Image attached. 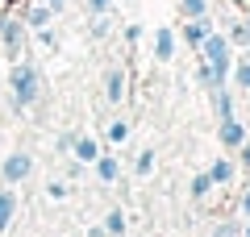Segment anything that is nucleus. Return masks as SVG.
Instances as JSON below:
<instances>
[{
    "label": "nucleus",
    "mask_w": 250,
    "mask_h": 237,
    "mask_svg": "<svg viewBox=\"0 0 250 237\" xmlns=\"http://www.w3.org/2000/svg\"><path fill=\"white\" fill-rule=\"evenodd\" d=\"M175 46H179V38L163 25L159 34H154V59H159V62H171V59H175Z\"/></svg>",
    "instance_id": "obj_8"
},
{
    "label": "nucleus",
    "mask_w": 250,
    "mask_h": 237,
    "mask_svg": "<svg viewBox=\"0 0 250 237\" xmlns=\"http://www.w3.org/2000/svg\"><path fill=\"white\" fill-rule=\"evenodd\" d=\"M46 4H50V9H54V13H59V9H62V4H67V0H46Z\"/></svg>",
    "instance_id": "obj_28"
},
{
    "label": "nucleus",
    "mask_w": 250,
    "mask_h": 237,
    "mask_svg": "<svg viewBox=\"0 0 250 237\" xmlns=\"http://www.w3.org/2000/svg\"><path fill=\"white\" fill-rule=\"evenodd\" d=\"M229 75H233V83H238L242 92H250V54L233 62V71H229Z\"/></svg>",
    "instance_id": "obj_16"
},
{
    "label": "nucleus",
    "mask_w": 250,
    "mask_h": 237,
    "mask_svg": "<svg viewBox=\"0 0 250 237\" xmlns=\"http://www.w3.org/2000/svg\"><path fill=\"white\" fill-rule=\"evenodd\" d=\"M13 217H17V192L4 183V187H0V233L13 225Z\"/></svg>",
    "instance_id": "obj_10"
},
{
    "label": "nucleus",
    "mask_w": 250,
    "mask_h": 237,
    "mask_svg": "<svg viewBox=\"0 0 250 237\" xmlns=\"http://www.w3.org/2000/svg\"><path fill=\"white\" fill-rule=\"evenodd\" d=\"M213 192V175H208V171H200V175H192V183H188V196H192V200H205V196Z\"/></svg>",
    "instance_id": "obj_13"
},
{
    "label": "nucleus",
    "mask_w": 250,
    "mask_h": 237,
    "mask_svg": "<svg viewBox=\"0 0 250 237\" xmlns=\"http://www.w3.org/2000/svg\"><path fill=\"white\" fill-rule=\"evenodd\" d=\"M196 83L208 92V96H213L217 88H225V79L217 75V71H213V62H205V59H200V67H196Z\"/></svg>",
    "instance_id": "obj_12"
},
{
    "label": "nucleus",
    "mask_w": 250,
    "mask_h": 237,
    "mask_svg": "<svg viewBox=\"0 0 250 237\" xmlns=\"http://www.w3.org/2000/svg\"><path fill=\"white\" fill-rule=\"evenodd\" d=\"M208 29H213V25H208V17H188V25H184V34H179V38H184V42L192 46V50H196V46L205 42V34H208Z\"/></svg>",
    "instance_id": "obj_9"
},
{
    "label": "nucleus",
    "mask_w": 250,
    "mask_h": 237,
    "mask_svg": "<svg viewBox=\"0 0 250 237\" xmlns=\"http://www.w3.org/2000/svg\"><path fill=\"white\" fill-rule=\"evenodd\" d=\"M21 21H25L29 29H42V25H50V21H54V9L46 4V0H38V4H29V9H25V17H21Z\"/></svg>",
    "instance_id": "obj_11"
},
{
    "label": "nucleus",
    "mask_w": 250,
    "mask_h": 237,
    "mask_svg": "<svg viewBox=\"0 0 250 237\" xmlns=\"http://www.w3.org/2000/svg\"><path fill=\"white\" fill-rule=\"evenodd\" d=\"M129 138V121H113L108 125V141H125Z\"/></svg>",
    "instance_id": "obj_21"
},
{
    "label": "nucleus",
    "mask_w": 250,
    "mask_h": 237,
    "mask_svg": "<svg viewBox=\"0 0 250 237\" xmlns=\"http://www.w3.org/2000/svg\"><path fill=\"white\" fill-rule=\"evenodd\" d=\"M208 175H213V183H229V179H233V167L221 158V162H213V167H208Z\"/></svg>",
    "instance_id": "obj_19"
},
{
    "label": "nucleus",
    "mask_w": 250,
    "mask_h": 237,
    "mask_svg": "<svg viewBox=\"0 0 250 237\" xmlns=\"http://www.w3.org/2000/svg\"><path fill=\"white\" fill-rule=\"evenodd\" d=\"M113 9V0H88V13H108Z\"/></svg>",
    "instance_id": "obj_24"
},
{
    "label": "nucleus",
    "mask_w": 250,
    "mask_h": 237,
    "mask_svg": "<svg viewBox=\"0 0 250 237\" xmlns=\"http://www.w3.org/2000/svg\"><path fill=\"white\" fill-rule=\"evenodd\" d=\"M246 187H250V183H246Z\"/></svg>",
    "instance_id": "obj_30"
},
{
    "label": "nucleus",
    "mask_w": 250,
    "mask_h": 237,
    "mask_svg": "<svg viewBox=\"0 0 250 237\" xmlns=\"http://www.w3.org/2000/svg\"><path fill=\"white\" fill-rule=\"evenodd\" d=\"M92 167H96V175H100V183H113V179H117V158H113V154H104V158H96V162H92Z\"/></svg>",
    "instance_id": "obj_15"
},
{
    "label": "nucleus",
    "mask_w": 250,
    "mask_h": 237,
    "mask_svg": "<svg viewBox=\"0 0 250 237\" xmlns=\"http://www.w3.org/2000/svg\"><path fill=\"white\" fill-rule=\"evenodd\" d=\"M100 83H104V100L108 104H121L125 100V71L121 67H104V79H100Z\"/></svg>",
    "instance_id": "obj_6"
},
{
    "label": "nucleus",
    "mask_w": 250,
    "mask_h": 237,
    "mask_svg": "<svg viewBox=\"0 0 250 237\" xmlns=\"http://www.w3.org/2000/svg\"><path fill=\"white\" fill-rule=\"evenodd\" d=\"M242 237H250V217H246V229H242Z\"/></svg>",
    "instance_id": "obj_29"
},
{
    "label": "nucleus",
    "mask_w": 250,
    "mask_h": 237,
    "mask_svg": "<svg viewBox=\"0 0 250 237\" xmlns=\"http://www.w3.org/2000/svg\"><path fill=\"white\" fill-rule=\"evenodd\" d=\"M46 192H50V200H67V183H62V179H54Z\"/></svg>",
    "instance_id": "obj_22"
},
{
    "label": "nucleus",
    "mask_w": 250,
    "mask_h": 237,
    "mask_svg": "<svg viewBox=\"0 0 250 237\" xmlns=\"http://www.w3.org/2000/svg\"><path fill=\"white\" fill-rule=\"evenodd\" d=\"M184 17H208V0H179Z\"/></svg>",
    "instance_id": "obj_18"
},
{
    "label": "nucleus",
    "mask_w": 250,
    "mask_h": 237,
    "mask_svg": "<svg viewBox=\"0 0 250 237\" xmlns=\"http://www.w3.org/2000/svg\"><path fill=\"white\" fill-rule=\"evenodd\" d=\"M9 88H13V108L25 113V108H34L38 96H42V71H38L34 62H17L13 75H9Z\"/></svg>",
    "instance_id": "obj_1"
},
{
    "label": "nucleus",
    "mask_w": 250,
    "mask_h": 237,
    "mask_svg": "<svg viewBox=\"0 0 250 237\" xmlns=\"http://www.w3.org/2000/svg\"><path fill=\"white\" fill-rule=\"evenodd\" d=\"M71 154H75V162H96V158H100V141L88 138V133H75Z\"/></svg>",
    "instance_id": "obj_7"
},
{
    "label": "nucleus",
    "mask_w": 250,
    "mask_h": 237,
    "mask_svg": "<svg viewBox=\"0 0 250 237\" xmlns=\"http://www.w3.org/2000/svg\"><path fill=\"white\" fill-rule=\"evenodd\" d=\"M238 212H242V217H250V192L238 196Z\"/></svg>",
    "instance_id": "obj_26"
},
{
    "label": "nucleus",
    "mask_w": 250,
    "mask_h": 237,
    "mask_svg": "<svg viewBox=\"0 0 250 237\" xmlns=\"http://www.w3.org/2000/svg\"><path fill=\"white\" fill-rule=\"evenodd\" d=\"M29 171H34V158L29 154H4V162H0V179H4V183H21V179H29Z\"/></svg>",
    "instance_id": "obj_4"
},
{
    "label": "nucleus",
    "mask_w": 250,
    "mask_h": 237,
    "mask_svg": "<svg viewBox=\"0 0 250 237\" xmlns=\"http://www.w3.org/2000/svg\"><path fill=\"white\" fill-rule=\"evenodd\" d=\"M238 154H242V167H250V141H242V146H238Z\"/></svg>",
    "instance_id": "obj_27"
},
{
    "label": "nucleus",
    "mask_w": 250,
    "mask_h": 237,
    "mask_svg": "<svg viewBox=\"0 0 250 237\" xmlns=\"http://www.w3.org/2000/svg\"><path fill=\"white\" fill-rule=\"evenodd\" d=\"M134 171H138V175H142V179H146V175H150V171H154V154H150V150H142V154L134 158Z\"/></svg>",
    "instance_id": "obj_20"
},
{
    "label": "nucleus",
    "mask_w": 250,
    "mask_h": 237,
    "mask_svg": "<svg viewBox=\"0 0 250 237\" xmlns=\"http://www.w3.org/2000/svg\"><path fill=\"white\" fill-rule=\"evenodd\" d=\"M0 42H4V54L17 59L25 50V21L21 17H0Z\"/></svg>",
    "instance_id": "obj_3"
},
{
    "label": "nucleus",
    "mask_w": 250,
    "mask_h": 237,
    "mask_svg": "<svg viewBox=\"0 0 250 237\" xmlns=\"http://www.w3.org/2000/svg\"><path fill=\"white\" fill-rule=\"evenodd\" d=\"M213 108H217V121H225V117H238V113H233V96H229V88H217V92H213Z\"/></svg>",
    "instance_id": "obj_14"
},
{
    "label": "nucleus",
    "mask_w": 250,
    "mask_h": 237,
    "mask_svg": "<svg viewBox=\"0 0 250 237\" xmlns=\"http://www.w3.org/2000/svg\"><path fill=\"white\" fill-rule=\"evenodd\" d=\"M217 138H221V146H225V150H238L242 141H246V125H242L238 117H225V121L217 125Z\"/></svg>",
    "instance_id": "obj_5"
},
{
    "label": "nucleus",
    "mask_w": 250,
    "mask_h": 237,
    "mask_svg": "<svg viewBox=\"0 0 250 237\" xmlns=\"http://www.w3.org/2000/svg\"><path fill=\"white\" fill-rule=\"evenodd\" d=\"M196 50H200V59H205V62H213V71H217L221 79H229V71H233V50H229V38H225V34H213V29H208L205 42H200Z\"/></svg>",
    "instance_id": "obj_2"
},
{
    "label": "nucleus",
    "mask_w": 250,
    "mask_h": 237,
    "mask_svg": "<svg viewBox=\"0 0 250 237\" xmlns=\"http://www.w3.org/2000/svg\"><path fill=\"white\" fill-rule=\"evenodd\" d=\"M71 141H75V133H59V141H54V146H59V154H67V150H71Z\"/></svg>",
    "instance_id": "obj_23"
},
{
    "label": "nucleus",
    "mask_w": 250,
    "mask_h": 237,
    "mask_svg": "<svg viewBox=\"0 0 250 237\" xmlns=\"http://www.w3.org/2000/svg\"><path fill=\"white\" fill-rule=\"evenodd\" d=\"M104 233H108V237H121V233H125V212H121V208H108V217H104Z\"/></svg>",
    "instance_id": "obj_17"
},
{
    "label": "nucleus",
    "mask_w": 250,
    "mask_h": 237,
    "mask_svg": "<svg viewBox=\"0 0 250 237\" xmlns=\"http://www.w3.org/2000/svg\"><path fill=\"white\" fill-rule=\"evenodd\" d=\"M138 38H142V25H125V42L138 46Z\"/></svg>",
    "instance_id": "obj_25"
}]
</instances>
